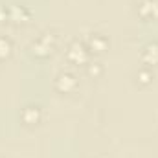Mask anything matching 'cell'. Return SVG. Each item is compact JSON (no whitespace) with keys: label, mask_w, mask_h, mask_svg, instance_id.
<instances>
[{"label":"cell","mask_w":158,"mask_h":158,"mask_svg":"<svg viewBox=\"0 0 158 158\" xmlns=\"http://www.w3.org/2000/svg\"><path fill=\"white\" fill-rule=\"evenodd\" d=\"M55 44H57V35L52 31H44L31 42V53L37 57H46L55 50Z\"/></svg>","instance_id":"6da1fadb"},{"label":"cell","mask_w":158,"mask_h":158,"mask_svg":"<svg viewBox=\"0 0 158 158\" xmlns=\"http://www.w3.org/2000/svg\"><path fill=\"white\" fill-rule=\"evenodd\" d=\"M66 59L74 64H85L88 61V46L81 40L70 42V46L66 50Z\"/></svg>","instance_id":"7a4b0ae2"},{"label":"cell","mask_w":158,"mask_h":158,"mask_svg":"<svg viewBox=\"0 0 158 158\" xmlns=\"http://www.w3.org/2000/svg\"><path fill=\"white\" fill-rule=\"evenodd\" d=\"M138 15L143 20H156L158 19V0H140L138 2Z\"/></svg>","instance_id":"3957f363"},{"label":"cell","mask_w":158,"mask_h":158,"mask_svg":"<svg viewBox=\"0 0 158 158\" xmlns=\"http://www.w3.org/2000/svg\"><path fill=\"white\" fill-rule=\"evenodd\" d=\"M77 86V77L72 74V72H61L57 79H55V88L59 92H72L74 88Z\"/></svg>","instance_id":"277c9868"},{"label":"cell","mask_w":158,"mask_h":158,"mask_svg":"<svg viewBox=\"0 0 158 158\" xmlns=\"http://www.w3.org/2000/svg\"><path fill=\"white\" fill-rule=\"evenodd\" d=\"M40 118V109L37 105H30V107H26L24 110H22V119L26 121V123H37Z\"/></svg>","instance_id":"5b68a950"},{"label":"cell","mask_w":158,"mask_h":158,"mask_svg":"<svg viewBox=\"0 0 158 158\" xmlns=\"http://www.w3.org/2000/svg\"><path fill=\"white\" fill-rule=\"evenodd\" d=\"M143 61L149 64H158V42H153L143 52Z\"/></svg>","instance_id":"8992f818"},{"label":"cell","mask_w":158,"mask_h":158,"mask_svg":"<svg viewBox=\"0 0 158 158\" xmlns=\"http://www.w3.org/2000/svg\"><path fill=\"white\" fill-rule=\"evenodd\" d=\"M107 44H109V42H107V39H105L103 35L96 33V35L90 39V46H88V50H92V52H103V48H105Z\"/></svg>","instance_id":"52a82bcc"},{"label":"cell","mask_w":158,"mask_h":158,"mask_svg":"<svg viewBox=\"0 0 158 158\" xmlns=\"http://www.w3.org/2000/svg\"><path fill=\"white\" fill-rule=\"evenodd\" d=\"M13 52V42L7 37H0V59H7Z\"/></svg>","instance_id":"ba28073f"},{"label":"cell","mask_w":158,"mask_h":158,"mask_svg":"<svg viewBox=\"0 0 158 158\" xmlns=\"http://www.w3.org/2000/svg\"><path fill=\"white\" fill-rule=\"evenodd\" d=\"M138 77H142V79H140L142 83H149V81L153 79V74H151V72H147V70H143V72H140V74H138Z\"/></svg>","instance_id":"9c48e42d"}]
</instances>
